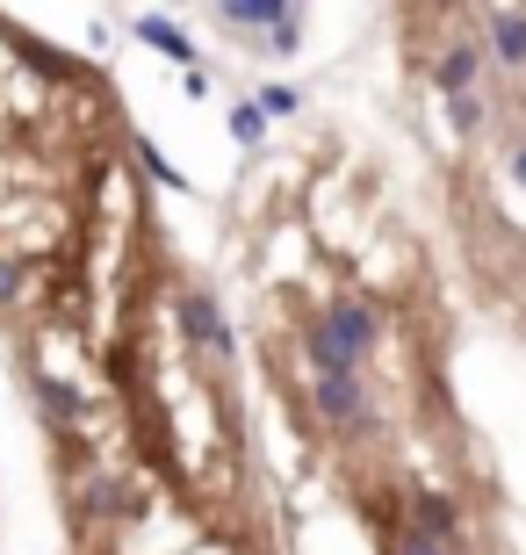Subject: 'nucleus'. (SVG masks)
<instances>
[{
    "instance_id": "obj_2",
    "label": "nucleus",
    "mask_w": 526,
    "mask_h": 555,
    "mask_svg": "<svg viewBox=\"0 0 526 555\" xmlns=\"http://www.w3.org/2000/svg\"><path fill=\"white\" fill-rule=\"evenodd\" d=\"M318 325L368 369V353H375V339H383V304H375V296H332V304L318 310Z\"/></svg>"
},
{
    "instance_id": "obj_8",
    "label": "nucleus",
    "mask_w": 526,
    "mask_h": 555,
    "mask_svg": "<svg viewBox=\"0 0 526 555\" xmlns=\"http://www.w3.org/2000/svg\"><path fill=\"white\" fill-rule=\"evenodd\" d=\"M253 108H260V116H288V108H296V94H288V87H267Z\"/></svg>"
},
{
    "instance_id": "obj_9",
    "label": "nucleus",
    "mask_w": 526,
    "mask_h": 555,
    "mask_svg": "<svg viewBox=\"0 0 526 555\" xmlns=\"http://www.w3.org/2000/svg\"><path fill=\"white\" fill-rule=\"evenodd\" d=\"M389 555H447V548H433V541H419V534H397V548Z\"/></svg>"
},
{
    "instance_id": "obj_5",
    "label": "nucleus",
    "mask_w": 526,
    "mask_h": 555,
    "mask_svg": "<svg viewBox=\"0 0 526 555\" xmlns=\"http://www.w3.org/2000/svg\"><path fill=\"white\" fill-rule=\"evenodd\" d=\"M484 37H490V59L519 73L526 65V8H484Z\"/></svg>"
},
{
    "instance_id": "obj_10",
    "label": "nucleus",
    "mask_w": 526,
    "mask_h": 555,
    "mask_svg": "<svg viewBox=\"0 0 526 555\" xmlns=\"http://www.w3.org/2000/svg\"><path fill=\"white\" fill-rule=\"evenodd\" d=\"M512 181H519V188H526V138H519V144H512Z\"/></svg>"
},
{
    "instance_id": "obj_6",
    "label": "nucleus",
    "mask_w": 526,
    "mask_h": 555,
    "mask_svg": "<svg viewBox=\"0 0 526 555\" xmlns=\"http://www.w3.org/2000/svg\"><path fill=\"white\" fill-rule=\"evenodd\" d=\"M304 361H310V375H361V361H354V353H346L318 318L304 325Z\"/></svg>"
},
{
    "instance_id": "obj_4",
    "label": "nucleus",
    "mask_w": 526,
    "mask_h": 555,
    "mask_svg": "<svg viewBox=\"0 0 526 555\" xmlns=\"http://www.w3.org/2000/svg\"><path fill=\"white\" fill-rule=\"evenodd\" d=\"M433 80H440L447 102H469V94L484 87V43H469V37L440 43V59H433Z\"/></svg>"
},
{
    "instance_id": "obj_7",
    "label": "nucleus",
    "mask_w": 526,
    "mask_h": 555,
    "mask_svg": "<svg viewBox=\"0 0 526 555\" xmlns=\"http://www.w3.org/2000/svg\"><path fill=\"white\" fill-rule=\"evenodd\" d=\"M260 130H267V116H260L253 102H245L239 116H231V138H239V144H260Z\"/></svg>"
},
{
    "instance_id": "obj_1",
    "label": "nucleus",
    "mask_w": 526,
    "mask_h": 555,
    "mask_svg": "<svg viewBox=\"0 0 526 555\" xmlns=\"http://www.w3.org/2000/svg\"><path fill=\"white\" fill-rule=\"evenodd\" d=\"M310 412L324 418V433H339L346 448L375 440V404H368L361 375H310Z\"/></svg>"
},
{
    "instance_id": "obj_3",
    "label": "nucleus",
    "mask_w": 526,
    "mask_h": 555,
    "mask_svg": "<svg viewBox=\"0 0 526 555\" xmlns=\"http://www.w3.org/2000/svg\"><path fill=\"white\" fill-rule=\"evenodd\" d=\"M405 534L433 541V548H447V555H462V505L440 498V491H419V498H411V527H405Z\"/></svg>"
}]
</instances>
